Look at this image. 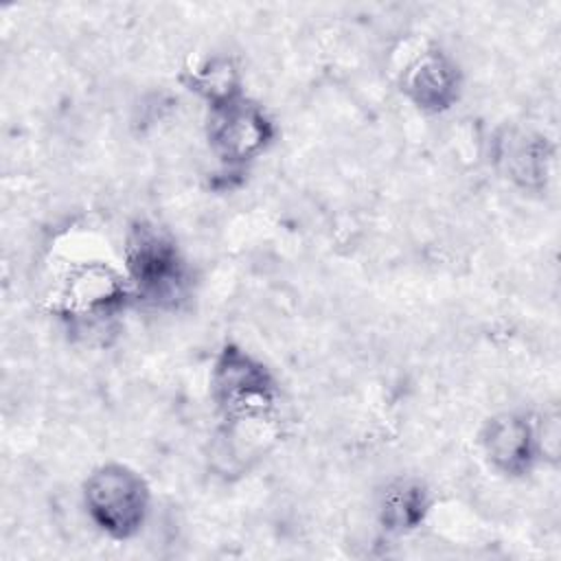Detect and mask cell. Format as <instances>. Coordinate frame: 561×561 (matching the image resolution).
I'll return each mask as SVG.
<instances>
[{
	"mask_svg": "<svg viewBox=\"0 0 561 561\" xmlns=\"http://www.w3.org/2000/svg\"><path fill=\"white\" fill-rule=\"evenodd\" d=\"M83 502L90 519L114 539L134 537L147 517L149 489L125 465H103L83 484Z\"/></svg>",
	"mask_w": 561,
	"mask_h": 561,
	"instance_id": "cell-1",
	"label": "cell"
},
{
	"mask_svg": "<svg viewBox=\"0 0 561 561\" xmlns=\"http://www.w3.org/2000/svg\"><path fill=\"white\" fill-rule=\"evenodd\" d=\"M129 278L138 294L153 305L175 302L186 285L184 261L178 248L153 226L138 224L125 245Z\"/></svg>",
	"mask_w": 561,
	"mask_h": 561,
	"instance_id": "cell-2",
	"label": "cell"
},
{
	"mask_svg": "<svg viewBox=\"0 0 561 561\" xmlns=\"http://www.w3.org/2000/svg\"><path fill=\"white\" fill-rule=\"evenodd\" d=\"M213 383L219 405L234 421L265 416L276 399L270 373L234 346H226L217 359Z\"/></svg>",
	"mask_w": 561,
	"mask_h": 561,
	"instance_id": "cell-3",
	"label": "cell"
},
{
	"mask_svg": "<svg viewBox=\"0 0 561 561\" xmlns=\"http://www.w3.org/2000/svg\"><path fill=\"white\" fill-rule=\"evenodd\" d=\"M272 136L274 127L259 105L241 96L210 105L208 140L224 160H250L267 147Z\"/></svg>",
	"mask_w": 561,
	"mask_h": 561,
	"instance_id": "cell-4",
	"label": "cell"
},
{
	"mask_svg": "<svg viewBox=\"0 0 561 561\" xmlns=\"http://www.w3.org/2000/svg\"><path fill=\"white\" fill-rule=\"evenodd\" d=\"M489 460L504 473H524L535 460L537 438L530 423L519 414H500L482 432Z\"/></svg>",
	"mask_w": 561,
	"mask_h": 561,
	"instance_id": "cell-5",
	"label": "cell"
},
{
	"mask_svg": "<svg viewBox=\"0 0 561 561\" xmlns=\"http://www.w3.org/2000/svg\"><path fill=\"white\" fill-rule=\"evenodd\" d=\"M403 90L421 110H447L458 96V68L438 50L423 53L405 70Z\"/></svg>",
	"mask_w": 561,
	"mask_h": 561,
	"instance_id": "cell-6",
	"label": "cell"
},
{
	"mask_svg": "<svg viewBox=\"0 0 561 561\" xmlns=\"http://www.w3.org/2000/svg\"><path fill=\"white\" fill-rule=\"evenodd\" d=\"M125 298V287L107 267L81 270L66 289L64 302L75 318L110 316Z\"/></svg>",
	"mask_w": 561,
	"mask_h": 561,
	"instance_id": "cell-7",
	"label": "cell"
},
{
	"mask_svg": "<svg viewBox=\"0 0 561 561\" xmlns=\"http://www.w3.org/2000/svg\"><path fill=\"white\" fill-rule=\"evenodd\" d=\"M427 511V495L421 484L397 482L381 500V519L392 530H408L419 526Z\"/></svg>",
	"mask_w": 561,
	"mask_h": 561,
	"instance_id": "cell-8",
	"label": "cell"
},
{
	"mask_svg": "<svg viewBox=\"0 0 561 561\" xmlns=\"http://www.w3.org/2000/svg\"><path fill=\"white\" fill-rule=\"evenodd\" d=\"M508 175L522 186L541 184L546 178V145L541 138H517L504 149Z\"/></svg>",
	"mask_w": 561,
	"mask_h": 561,
	"instance_id": "cell-9",
	"label": "cell"
}]
</instances>
